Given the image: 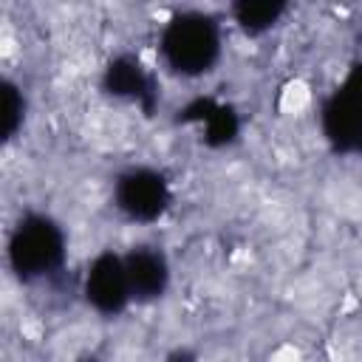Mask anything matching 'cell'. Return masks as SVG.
Instances as JSON below:
<instances>
[{"instance_id": "cell-2", "label": "cell", "mask_w": 362, "mask_h": 362, "mask_svg": "<svg viewBox=\"0 0 362 362\" xmlns=\"http://www.w3.org/2000/svg\"><path fill=\"white\" fill-rule=\"evenodd\" d=\"M65 260V235L48 215L31 212L20 218L8 238V263L20 280H40L54 274Z\"/></svg>"}, {"instance_id": "cell-11", "label": "cell", "mask_w": 362, "mask_h": 362, "mask_svg": "<svg viewBox=\"0 0 362 362\" xmlns=\"http://www.w3.org/2000/svg\"><path fill=\"white\" fill-rule=\"evenodd\" d=\"M167 362H195V356L189 351H175V354H170Z\"/></svg>"}, {"instance_id": "cell-13", "label": "cell", "mask_w": 362, "mask_h": 362, "mask_svg": "<svg viewBox=\"0 0 362 362\" xmlns=\"http://www.w3.org/2000/svg\"><path fill=\"white\" fill-rule=\"evenodd\" d=\"M356 153H362V136H359V144H356Z\"/></svg>"}, {"instance_id": "cell-6", "label": "cell", "mask_w": 362, "mask_h": 362, "mask_svg": "<svg viewBox=\"0 0 362 362\" xmlns=\"http://www.w3.org/2000/svg\"><path fill=\"white\" fill-rule=\"evenodd\" d=\"M102 88L113 96L139 102L144 113H153L156 102H158V88L153 74L130 54H119L107 62L105 76H102Z\"/></svg>"}, {"instance_id": "cell-10", "label": "cell", "mask_w": 362, "mask_h": 362, "mask_svg": "<svg viewBox=\"0 0 362 362\" xmlns=\"http://www.w3.org/2000/svg\"><path fill=\"white\" fill-rule=\"evenodd\" d=\"M25 116V99L20 93V88L14 82H3V139H14V133L20 130Z\"/></svg>"}, {"instance_id": "cell-8", "label": "cell", "mask_w": 362, "mask_h": 362, "mask_svg": "<svg viewBox=\"0 0 362 362\" xmlns=\"http://www.w3.org/2000/svg\"><path fill=\"white\" fill-rule=\"evenodd\" d=\"M181 122H198L204 127V141L209 147L232 144L240 133V119L229 105L212 99H195L181 110Z\"/></svg>"}, {"instance_id": "cell-12", "label": "cell", "mask_w": 362, "mask_h": 362, "mask_svg": "<svg viewBox=\"0 0 362 362\" xmlns=\"http://www.w3.org/2000/svg\"><path fill=\"white\" fill-rule=\"evenodd\" d=\"M79 362H102V359H99V356H96V354H85V356H82V359H79Z\"/></svg>"}, {"instance_id": "cell-5", "label": "cell", "mask_w": 362, "mask_h": 362, "mask_svg": "<svg viewBox=\"0 0 362 362\" xmlns=\"http://www.w3.org/2000/svg\"><path fill=\"white\" fill-rule=\"evenodd\" d=\"M85 300L107 317H116L124 311V305L133 300L127 274H124V257L113 252H102L90 260L85 274Z\"/></svg>"}, {"instance_id": "cell-3", "label": "cell", "mask_w": 362, "mask_h": 362, "mask_svg": "<svg viewBox=\"0 0 362 362\" xmlns=\"http://www.w3.org/2000/svg\"><path fill=\"white\" fill-rule=\"evenodd\" d=\"M322 133L337 153H356L362 136V62H354L342 85L328 96Z\"/></svg>"}, {"instance_id": "cell-1", "label": "cell", "mask_w": 362, "mask_h": 362, "mask_svg": "<svg viewBox=\"0 0 362 362\" xmlns=\"http://www.w3.org/2000/svg\"><path fill=\"white\" fill-rule=\"evenodd\" d=\"M161 57L181 76L212 71L221 57V28L204 11H181L161 31Z\"/></svg>"}, {"instance_id": "cell-7", "label": "cell", "mask_w": 362, "mask_h": 362, "mask_svg": "<svg viewBox=\"0 0 362 362\" xmlns=\"http://www.w3.org/2000/svg\"><path fill=\"white\" fill-rule=\"evenodd\" d=\"M124 274L130 286V297L139 303L158 300L170 283L167 257L153 246H136L124 255Z\"/></svg>"}, {"instance_id": "cell-9", "label": "cell", "mask_w": 362, "mask_h": 362, "mask_svg": "<svg viewBox=\"0 0 362 362\" xmlns=\"http://www.w3.org/2000/svg\"><path fill=\"white\" fill-rule=\"evenodd\" d=\"M283 11H286V3L280 0H240L232 6V17L246 34L269 31L283 17Z\"/></svg>"}, {"instance_id": "cell-4", "label": "cell", "mask_w": 362, "mask_h": 362, "mask_svg": "<svg viewBox=\"0 0 362 362\" xmlns=\"http://www.w3.org/2000/svg\"><path fill=\"white\" fill-rule=\"evenodd\" d=\"M113 201L119 212H124L130 221L150 223L158 221L170 206V184L158 170L133 167L116 178Z\"/></svg>"}]
</instances>
